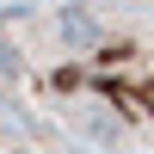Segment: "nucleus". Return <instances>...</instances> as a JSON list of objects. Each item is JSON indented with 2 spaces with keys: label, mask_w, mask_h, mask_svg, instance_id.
<instances>
[{
  "label": "nucleus",
  "mask_w": 154,
  "mask_h": 154,
  "mask_svg": "<svg viewBox=\"0 0 154 154\" xmlns=\"http://www.w3.org/2000/svg\"><path fill=\"white\" fill-rule=\"evenodd\" d=\"M25 99L74 154L154 148V19L123 6H19L0 19Z\"/></svg>",
  "instance_id": "1"
},
{
  "label": "nucleus",
  "mask_w": 154,
  "mask_h": 154,
  "mask_svg": "<svg viewBox=\"0 0 154 154\" xmlns=\"http://www.w3.org/2000/svg\"><path fill=\"white\" fill-rule=\"evenodd\" d=\"M0 154H62V142L49 136V123L37 117V105L25 99L6 43H0Z\"/></svg>",
  "instance_id": "2"
}]
</instances>
